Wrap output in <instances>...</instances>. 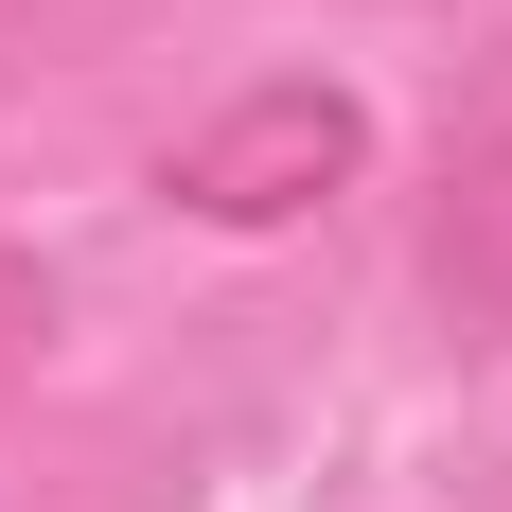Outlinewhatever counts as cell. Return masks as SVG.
I'll use <instances>...</instances> for the list:
<instances>
[{
    "mask_svg": "<svg viewBox=\"0 0 512 512\" xmlns=\"http://www.w3.org/2000/svg\"><path fill=\"white\" fill-rule=\"evenodd\" d=\"M36 354H53V265H36V248H0V407L36 389Z\"/></svg>",
    "mask_w": 512,
    "mask_h": 512,
    "instance_id": "cell-3",
    "label": "cell"
},
{
    "mask_svg": "<svg viewBox=\"0 0 512 512\" xmlns=\"http://www.w3.org/2000/svg\"><path fill=\"white\" fill-rule=\"evenodd\" d=\"M354 177H371V106L336 89V71H265V89H230L195 142L159 159V195L195 212V230H301V212H336Z\"/></svg>",
    "mask_w": 512,
    "mask_h": 512,
    "instance_id": "cell-1",
    "label": "cell"
},
{
    "mask_svg": "<svg viewBox=\"0 0 512 512\" xmlns=\"http://www.w3.org/2000/svg\"><path fill=\"white\" fill-rule=\"evenodd\" d=\"M424 283H442V318H460L477 354H512V124L442 177V230H424Z\"/></svg>",
    "mask_w": 512,
    "mask_h": 512,
    "instance_id": "cell-2",
    "label": "cell"
}]
</instances>
